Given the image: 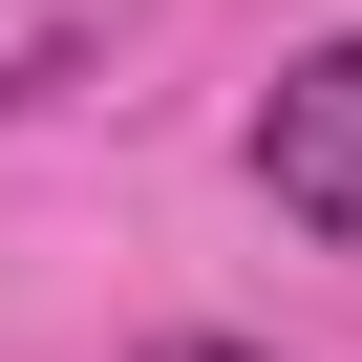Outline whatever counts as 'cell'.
<instances>
[{
    "label": "cell",
    "instance_id": "1",
    "mask_svg": "<svg viewBox=\"0 0 362 362\" xmlns=\"http://www.w3.org/2000/svg\"><path fill=\"white\" fill-rule=\"evenodd\" d=\"M256 192L362 256V43H298V64L256 86Z\"/></svg>",
    "mask_w": 362,
    "mask_h": 362
},
{
    "label": "cell",
    "instance_id": "2",
    "mask_svg": "<svg viewBox=\"0 0 362 362\" xmlns=\"http://www.w3.org/2000/svg\"><path fill=\"white\" fill-rule=\"evenodd\" d=\"M149 362H277V341H149Z\"/></svg>",
    "mask_w": 362,
    "mask_h": 362
}]
</instances>
